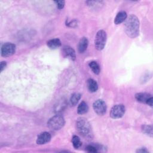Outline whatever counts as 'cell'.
Here are the masks:
<instances>
[{
  "instance_id": "obj_1",
  "label": "cell",
  "mask_w": 153,
  "mask_h": 153,
  "mask_svg": "<svg viewBox=\"0 0 153 153\" xmlns=\"http://www.w3.org/2000/svg\"><path fill=\"white\" fill-rule=\"evenodd\" d=\"M124 30L126 33L131 38H134L139 33V21L134 14L127 17L124 23Z\"/></svg>"
},
{
  "instance_id": "obj_2",
  "label": "cell",
  "mask_w": 153,
  "mask_h": 153,
  "mask_svg": "<svg viewBox=\"0 0 153 153\" xmlns=\"http://www.w3.org/2000/svg\"><path fill=\"white\" fill-rule=\"evenodd\" d=\"M76 128L78 132L85 138H91L93 136V131L87 119L84 118H79L77 120L76 123Z\"/></svg>"
},
{
  "instance_id": "obj_3",
  "label": "cell",
  "mask_w": 153,
  "mask_h": 153,
  "mask_svg": "<svg viewBox=\"0 0 153 153\" xmlns=\"http://www.w3.org/2000/svg\"><path fill=\"white\" fill-rule=\"evenodd\" d=\"M65 121L63 116L56 115L52 117L47 122V126L53 130H58L62 128L65 125Z\"/></svg>"
},
{
  "instance_id": "obj_4",
  "label": "cell",
  "mask_w": 153,
  "mask_h": 153,
  "mask_svg": "<svg viewBox=\"0 0 153 153\" xmlns=\"http://www.w3.org/2000/svg\"><path fill=\"white\" fill-rule=\"evenodd\" d=\"M106 33L103 30H100L96 33L95 39H94V45L95 48L97 50H102L105 47L106 42Z\"/></svg>"
},
{
  "instance_id": "obj_5",
  "label": "cell",
  "mask_w": 153,
  "mask_h": 153,
  "mask_svg": "<svg viewBox=\"0 0 153 153\" xmlns=\"http://www.w3.org/2000/svg\"><path fill=\"white\" fill-rule=\"evenodd\" d=\"M126 112V108L123 104H118L114 106L110 111V117L114 119L122 117Z\"/></svg>"
},
{
  "instance_id": "obj_6",
  "label": "cell",
  "mask_w": 153,
  "mask_h": 153,
  "mask_svg": "<svg viewBox=\"0 0 153 153\" xmlns=\"http://www.w3.org/2000/svg\"><path fill=\"white\" fill-rule=\"evenodd\" d=\"M16 52V45L11 42L4 43L1 48V54L3 57H8Z\"/></svg>"
},
{
  "instance_id": "obj_7",
  "label": "cell",
  "mask_w": 153,
  "mask_h": 153,
  "mask_svg": "<svg viewBox=\"0 0 153 153\" xmlns=\"http://www.w3.org/2000/svg\"><path fill=\"white\" fill-rule=\"evenodd\" d=\"M94 112L99 115H103L106 111V105L105 102L100 99L96 100L93 105Z\"/></svg>"
},
{
  "instance_id": "obj_8",
  "label": "cell",
  "mask_w": 153,
  "mask_h": 153,
  "mask_svg": "<svg viewBox=\"0 0 153 153\" xmlns=\"http://www.w3.org/2000/svg\"><path fill=\"white\" fill-rule=\"evenodd\" d=\"M51 139V134L47 131L41 133L37 137L36 143L39 145H43L48 142Z\"/></svg>"
},
{
  "instance_id": "obj_9",
  "label": "cell",
  "mask_w": 153,
  "mask_h": 153,
  "mask_svg": "<svg viewBox=\"0 0 153 153\" xmlns=\"http://www.w3.org/2000/svg\"><path fill=\"white\" fill-rule=\"evenodd\" d=\"M151 97H152L151 95L146 93H138L135 95V99L137 101L143 103H146V104L148 99Z\"/></svg>"
},
{
  "instance_id": "obj_10",
  "label": "cell",
  "mask_w": 153,
  "mask_h": 153,
  "mask_svg": "<svg viewBox=\"0 0 153 153\" xmlns=\"http://www.w3.org/2000/svg\"><path fill=\"white\" fill-rule=\"evenodd\" d=\"M63 51L66 56L69 57L71 59H72L73 60H75V59H76L75 51L72 47H71L70 46H68V45H65L63 47Z\"/></svg>"
},
{
  "instance_id": "obj_11",
  "label": "cell",
  "mask_w": 153,
  "mask_h": 153,
  "mask_svg": "<svg viewBox=\"0 0 153 153\" xmlns=\"http://www.w3.org/2000/svg\"><path fill=\"white\" fill-rule=\"evenodd\" d=\"M88 44V39L85 37H82L79 41V44L78 46V51L80 53H84L87 50Z\"/></svg>"
},
{
  "instance_id": "obj_12",
  "label": "cell",
  "mask_w": 153,
  "mask_h": 153,
  "mask_svg": "<svg viewBox=\"0 0 153 153\" xmlns=\"http://www.w3.org/2000/svg\"><path fill=\"white\" fill-rule=\"evenodd\" d=\"M127 17V14L126 12H125L124 11H120L117 14L116 17H115L114 23L116 25H119V24L123 23L124 21H125L126 20Z\"/></svg>"
},
{
  "instance_id": "obj_13",
  "label": "cell",
  "mask_w": 153,
  "mask_h": 153,
  "mask_svg": "<svg viewBox=\"0 0 153 153\" xmlns=\"http://www.w3.org/2000/svg\"><path fill=\"white\" fill-rule=\"evenodd\" d=\"M47 45L51 49H56L61 46V41L58 38H54L48 41Z\"/></svg>"
},
{
  "instance_id": "obj_14",
  "label": "cell",
  "mask_w": 153,
  "mask_h": 153,
  "mask_svg": "<svg viewBox=\"0 0 153 153\" xmlns=\"http://www.w3.org/2000/svg\"><path fill=\"white\" fill-rule=\"evenodd\" d=\"M87 87L90 92H96L98 89V84L97 82L92 78H89L87 80Z\"/></svg>"
},
{
  "instance_id": "obj_15",
  "label": "cell",
  "mask_w": 153,
  "mask_h": 153,
  "mask_svg": "<svg viewBox=\"0 0 153 153\" xmlns=\"http://www.w3.org/2000/svg\"><path fill=\"white\" fill-rule=\"evenodd\" d=\"M81 94H79L78 93H74L71 96V97H70V99H69L70 105L72 106H75L78 103V102L79 100V99H81Z\"/></svg>"
},
{
  "instance_id": "obj_16",
  "label": "cell",
  "mask_w": 153,
  "mask_h": 153,
  "mask_svg": "<svg viewBox=\"0 0 153 153\" xmlns=\"http://www.w3.org/2000/svg\"><path fill=\"white\" fill-rule=\"evenodd\" d=\"M88 110V106L86 102L82 101L81 102L78 106V108H77V112L79 114H85L86 112H87Z\"/></svg>"
},
{
  "instance_id": "obj_17",
  "label": "cell",
  "mask_w": 153,
  "mask_h": 153,
  "mask_svg": "<svg viewBox=\"0 0 153 153\" xmlns=\"http://www.w3.org/2000/svg\"><path fill=\"white\" fill-rule=\"evenodd\" d=\"M88 66L90 68V69L92 70V71L94 72V74L98 75L100 73V66L99 64L95 62V61H91L88 63Z\"/></svg>"
},
{
  "instance_id": "obj_18",
  "label": "cell",
  "mask_w": 153,
  "mask_h": 153,
  "mask_svg": "<svg viewBox=\"0 0 153 153\" xmlns=\"http://www.w3.org/2000/svg\"><path fill=\"white\" fill-rule=\"evenodd\" d=\"M142 131L143 133L149 136H152V127L150 125H143L142 126Z\"/></svg>"
},
{
  "instance_id": "obj_19",
  "label": "cell",
  "mask_w": 153,
  "mask_h": 153,
  "mask_svg": "<svg viewBox=\"0 0 153 153\" xmlns=\"http://www.w3.org/2000/svg\"><path fill=\"white\" fill-rule=\"evenodd\" d=\"M72 145L75 148L77 149L78 148H79L82 144L79 137L78 136H74L72 138Z\"/></svg>"
},
{
  "instance_id": "obj_20",
  "label": "cell",
  "mask_w": 153,
  "mask_h": 153,
  "mask_svg": "<svg viewBox=\"0 0 153 153\" xmlns=\"http://www.w3.org/2000/svg\"><path fill=\"white\" fill-rule=\"evenodd\" d=\"M86 149L89 152H97V148L93 145H89L86 147Z\"/></svg>"
},
{
  "instance_id": "obj_21",
  "label": "cell",
  "mask_w": 153,
  "mask_h": 153,
  "mask_svg": "<svg viewBox=\"0 0 153 153\" xmlns=\"http://www.w3.org/2000/svg\"><path fill=\"white\" fill-rule=\"evenodd\" d=\"M57 7L59 9H62L65 6V1H54Z\"/></svg>"
},
{
  "instance_id": "obj_22",
  "label": "cell",
  "mask_w": 153,
  "mask_h": 153,
  "mask_svg": "<svg viewBox=\"0 0 153 153\" xmlns=\"http://www.w3.org/2000/svg\"><path fill=\"white\" fill-rule=\"evenodd\" d=\"M6 65H7L6 62H5V61H2V62H1V66H0L1 72H2V71L5 69V68L6 67Z\"/></svg>"
},
{
  "instance_id": "obj_23",
  "label": "cell",
  "mask_w": 153,
  "mask_h": 153,
  "mask_svg": "<svg viewBox=\"0 0 153 153\" xmlns=\"http://www.w3.org/2000/svg\"><path fill=\"white\" fill-rule=\"evenodd\" d=\"M152 103H153V99H152V97H151L148 99V100L146 104L148 105H149L150 106H152Z\"/></svg>"
},
{
  "instance_id": "obj_24",
  "label": "cell",
  "mask_w": 153,
  "mask_h": 153,
  "mask_svg": "<svg viewBox=\"0 0 153 153\" xmlns=\"http://www.w3.org/2000/svg\"><path fill=\"white\" fill-rule=\"evenodd\" d=\"M137 152H148V151L145 148H140L136 151Z\"/></svg>"
}]
</instances>
